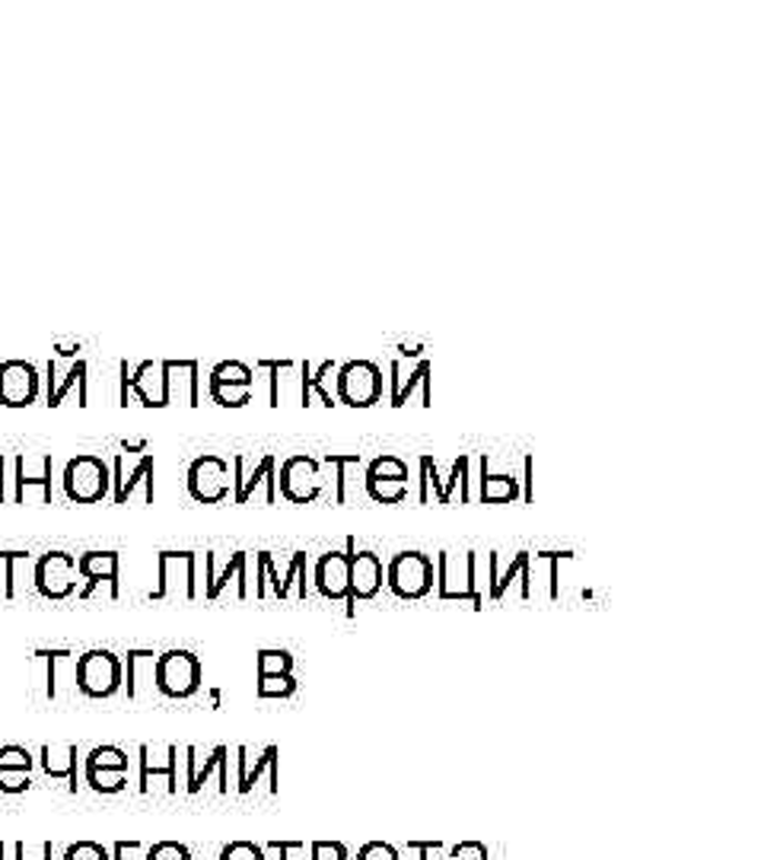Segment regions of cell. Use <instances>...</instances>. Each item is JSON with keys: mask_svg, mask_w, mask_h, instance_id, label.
<instances>
[{"mask_svg": "<svg viewBox=\"0 0 764 860\" xmlns=\"http://www.w3.org/2000/svg\"><path fill=\"white\" fill-rule=\"evenodd\" d=\"M51 851H54L51 841H46V851H42V858L39 860H51ZM17 860H32L29 858V851H26V844H17Z\"/></svg>", "mask_w": 764, "mask_h": 860, "instance_id": "obj_42", "label": "cell"}, {"mask_svg": "<svg viewBox=\"0 0 764 860\" xmlns=\"http://www.w3.org/2000/svg\"><path fill=\"white\" fill-rule=\"evenodd\" d=\"M230 462L220 456H198L189 469V491L194 501L201 503H220L223 498H230Z\"/></svg>", "mask_w": 764, "mask_h": 860, "instance_id": "obj_10", "label": "cell"}, {"mask_svg": "<svg viewBox=\"0 0 764 860\" xmlns=\"http://www.w3.org/2000/svg\"><path fill=\"white\" fill-rule=\"evenodd\" d=\"M77 558L64 551H48L36 564V587L48 599H68L77 590Z\"/></svg>", "mask_w": 764, "mask_h": 860, "instance_id": "obj_12", "label": "cell"}, {"mask_svg": "<svg viewBox=\"0 0 764 860\" xmlns=\"http://www.w3.org/2000/svg\"><path fill=\"white\" fill-rule=\"evenodd\" d=\"M42 759V768H46L48 778H58V781H68V788L71 793H77V759H80V752H77V746H42V752H39Z\"/></svg>", "mask_w": 764, "mask_h": 860, "instance_id": "obj_21", "label": "cell"}, {"mask_svg": "<svg viewBox=\"0 0 764 860\" xmlns=\"http://www.w3.org/2000/svg\"><path fill=\"white\" fill-rule=\"evenodd\" d=\"M418 386H421V392L433 396V363H430V358L418 360V367L408 370V377L405 370H402V360H389V406H408V399H411V392Z\"/></svg>", "mask_w": 764, "mask_h": 860, "instance_id": "obj_15", "label": "cell"}, {"mask_svg": "<svg viewBox=\"0 0 764 860\" xmlns=\"http://www.w3.org/2000/svg\"><path fill=\"white\" fill-rule=\"evenodd\" d=\"M278 491L290 503H312L322 498V466L306 453L286 456L278 476Z\"/></svg>", "mask_w": 764, "mask_h": 860, "instance_id": "obj_6", "label": "cell"}, {"mask_svg": "<svg viewBox=\"0 0 764 860\" xmlns=\"http://www.w3.org/2000/svg\"><path fill=\"white\" fill-rule=\"evenodd\" d=\"M385 587L395 599L418 602L433 593L436 587V568L433 558L424 551H399L389 564H385Z\"/></svg>", "mask_w": 764, "mask_h": 860, "instance_id": "obj_1", "label": "cell"}, {"mask_svg": "<svg viewBox=\"0 0 764 860\" xmlns=\"http://www.w3.org/2000/svg\"><path fill=\"white\" fill-rule=\"evenodd\" d=\"M487 564H491V593L484 597L487 602H501L510 583H516V580H520V597H532V551H516L506 571L497 568V551L487 558Z\"/></svg>", "mask_w": 764, "mask_h": 860, "instance_id": "obj_16", "label": "cell"}, {"mask_svg": "<svg viewBox=\"0 0 764 860\" xmlns=\"http://www.w3.org/2000/svg\"><path fill=\"white\" fill-rule=\"evenodd\" d=\"M325 466L334 469V503L348 501V466H360L363 456L360 453H325L322 456Z\"/></svg>", "mask_w": 764, "mask_h": 860, "instance_id": "obj_25", "label": "cell"}, {"mask_svg": "<svg viewBox=\"0 0 764 860\" xmlns=\"http://www.w3.org/2000/svg\"><path fill=\"white\" fill-rule=\"evenodd\" d=\"M358 551L354 539H348L344 551H325L315 561L312 583L319 590V597L332 599V602H348L351 599V554Z\"/></svg>", "mask_w": 764, "mask_h": 860, "instance_id": "obj_9", "label": "cell"}, {"mask_svg": "<svg viewBox=\"0 0 764 860\" xmlns=\"http://www.w3.org/2000/svg\"><path fill=\"white\" fill-rule=\"evenodd\" d=\"M310 860H348V848L341 841H312Z\"/></svg>", "mask_w": 764, "mask_h": 860, "instance_id": "obj_36", "label": "cell"}, {"mask_svg": "<svg viewBox=\"0 0 764 860\" xmlns=\"http://www.w3.org/2000/svg\"><path fill=\"white\" fill-rule=\"evenodd\" d=\"M147 860H191V851L179 841H157L150 851H147Z\"/></svg>", "mask_w": 764, "mask_h": 860, "instance_id": "obj_35", "label": "cell"}, {"mask_svg": "<svg viewBox=\"0 0 764 860\" xmlns=\"http://www.w3.org/2000/svg\"><path fill=\"white\" fill-rule=\"evenodd\" d=\"M385 587V564L376 551H354L351 554V599L344 602L348 606V616H354V606L358 602H370V599L380 597V590Z\"/></svg>", "mask_w": 764, "mask_h": 860, "instance_id": "obj_13", "label": "cell"}, {"mask_svg": "<svg viewBox=\"0 0 764 860\" xmlns=\"http://www.w3.org/2000/svg\"><path fill=\"white\" fill-rule=\"evenodd\" d=\"M408 478L411 472H408L405 459L382 453L366 466L363 488L376 503H402L408 498Z\"/></svg>", "mask_w": 764, "mask_h": 860, "instance_id": "obj_7", "label": "cell"}, {"mask_svg": "<svg viewBox=\"0 0 764 860\" xmlns=\"http://www.w3.org/2000/svg\"><path fill=\"white\" fill-rule=\"evenodd\" d=\"M0 860H3V844H0Z\"/></svg>", "mask_w": 764, "mask_h": 860, "instance_id": "obj_43", "label": "cell"}, {"mask_svg": "<svg viewBox=\"0 0 764 860\" xmlns=\"http://www.w3.org/2000/svg\"><path fill=\"white\" fill-rule=\"evenodd\" d=\"M220 860H268V851L255 841H230L223 851H220Z\"/></svg>", "mask_w": 764, "mask_h": 860, "instance_id": "obj_31", "label": "cell"}, {"mask_svg": "<svg viewBox=\"0 0 764 860\" xmlns=\"http://www.w3.org/2000/svg\"><path fill=\"white\" fill-rule=\"evenodd\" d=\"M392 351H395L399 358H424L428 344H395Z\"/></svg>", "mask_w": 764, "mask_h": 860, "instance_id": "obj_41", "label": "cell"}, {"mask_svg": "<svg viewBox=\"0 0 764 860\" xmlns=\"http://www.w3.org/2000/svg\"><path fill=\"white\" fill-rule=\"evenodd\" d=\"M255 692L259 698H290V694H296V679H293V672L290 676H259Z\"/></svg>", "mask_w": 764, "mask_h": 860, "instance_id": "obj_30", "label": "cell"}, {"mask_svg": "<svg viewBox=\"0 0 764 860\" xmlns=\"http://www.w3.org/2000/svg\"><path fill=\"white\" fill-rule=\"evenodd\" d=\"M112 469L99 456H77L64 469V491L77 503H96L109 494Z\"/></svg>", "mask_w": 764, "mask_h": 860, "instance_id": "obj_4", "label": "cell"}, {"mask_svg": "<svg viewBox=\"0 0 764 860\" xmlns=\"http://www.w3.org/2000/svg\"><path fill=\"white\" fill-rule=\"evenodd\" d=\"M450 860H487V848L481 841H459L450 851Z\"/></svg>", "mask_w": 764, "mask_h": 860, "instance_id": "obj_39", "label": "cell"}, {"mask_svg": "<svg viewBox=\"0 0 764 860\" xmlns=\"http://www.w3.org/2000/svg\"><path fill=\"white\" fill-rule=\"evenodd\" d=\"M255 367L268 373V406L278 408L281 406V373L296 370V363L293 360H259Z\"/></svg>", "mask_w": 764, "mask_h": 860, "instance_id": "obj_27", "label": "cell"}, {"mask_svg": "<svg viewBox=\"0 0 764 860\" xmlns=\"http://www.w3.org/2000/svg\"><path fill=\"white\" fill-rule=\"evenodd\" d=\"M87 774V784L96 790V793H121L128 788V771H99V768H83Z\"/></svg>", "mask_w": 764, "mask_h": 860, "instance_id": "obj_28", "label": "cell"}, {"mask_svg": "<svg viewBox=\"0 0 764 860\" xmlns=\"http://www.w3.org/2000/svg\"><path fill=\"white\" fill-rule=\"evenodd\" d=\"M128 752L119 746H99L87 756V768H99V771H128Z\"/></svg>", "mask_w": 764, "mask_h": 860, "instance_id": "obj_26", "label": "cell"}, {"mask_svg": "<svg viewBox=\"0 0 764 860\" xmlns=\"http://www.w3.org/2000/svg\"><path fill=\"white\" fill-rule=\"evenodd\" d=\"M211 399L223 408H245L252 402V386H255V370L245 367L242 360H223L211 370Z\"/></svg>", "mask_w": 764, "mask_h": 860, "instance_id": "obj_8", "label": "cell"}, {"mask_svg": "<svg viewBox=\"0 0 764 860\" xmlns=\"http://www.w3.org/2000/svg\"><path fill=\"white\" fill-rule=\"evenodd\" d=\"M77 573L87 580V587L80 590V597H93V590L99 583L112 587V597H119V554L115 551H87L77 558Z\"/></svg>", "mask_w": 764, "mask_h": 860, "instance_id": "obj_17", "label": "cell"}, {"mask_svg": "<svg viewBox=\"0 0 764 860\" xmlns=\"http://www.w3.org/2000/svg\"><path fill=\"white\" fill-rule=\"evenodd\" d=\"M296 370H300V406L310 408L312 396H319V402H322L325 408L338 406L334 392L325 386L329 373L338 370V363H334V360H322V363H319V370H312L310 360H303V363H296Z\"/></svg>", "mask_w": 764, "mask_h": 860, "instance_id": "obj_19", "label": "cell"}, {"mask_svg": "<svg viewBox=\"0 0 764 860\" xmlns=\"http://www.w3.org/2000/svg\"><path fill=\"white\" fill-rule=\"evenodd\" d=\"M358 860H402L399 848L385 844V841H366L358 851Z\"/></svg>", "mask_w": 764, "mask_h": 860, "instance_id": "obj_37", "label": "cell"}, {"mask_svg": "<svg viewBox=\"0 0 764 860\" xmlns=\"http://www.w3.org/2000/svg\"><path fill=\"white\" fill-rule=\"evenodd\" d=\"M233 469H237V478H233V501L249 503V498L255 494V488H264V501L268 503L278 501V456H262L252 472H245L242 456H233Z\"/></svg>", "mask_w": 764, "mask_h": 860, "instance_id": "obj_14", "label": "cell"}, {"mask_svg": "<svg viewBox=\"0 0 764 860\" xmlns=\"http://www.w3.org/2000/svg\"><path fill=\"white\" fill-rule=\"evenodd\" d=\"M73 382H80V386L87 382V363H83V360H77V363L71 367V373H68V380L61 382L58 389H51V392H48V406H61V399L68 396V389H71Z\"/></svg>", "mask_w": 764, "mask_h": 860, "instance_id": "obj_34", "label": "cell"}, {"mask_svg": "<svg viewBox=\"0 0 764 860\" xmlns=\"http://www.w3.org/2000/svg\"><path fill=\"white\" fill-rule=\"evenodd\" d=\"M153 686L167 698H191L201 689V660L191 650H167L153 663Z\"/></svg>", "mask_w": 764, "mask_h": 860, "instance_id": "obj_3", "label": "cell"}, {"mask_svg": "<svg viewBox=\"0 0 764 860\" xmlns=\"http://www.w3.org/2000/svg\"><path fill=\"white\" fill-rule=\"evenodd\" d=\"M532 472H535V459H532V456H525V459H523V484H525V488H523V494H520V498H523L525 503L535 501V488H532Z\"/></svg>", "mask_w": 764, "mask_h": 860, "instance_id": "obj_40", "label": "cell"}, {"mask_svg": "<svg viewBox=\"0 0 764 860\" xmlns=\"http://www.w3.org/2000/svg\"><path fill=\"white\" fill-rule=\"evenodd\" d=\"M469 466H472V459L462 453L453 462V476L450 481H443L440 472H436V459L433 456H421V491H418V501L430 503V488H433V494H436V503H450L453 501V491L455 488H462V503L472 501V494H469Z\"/></svg>", "mask_w": 764, "mask_h": 860, "instance_id": "obj_11", "label": "cell"}, {"mask_svg": "<svg viewBox=\"0 0 764 860\" xmlns=\"http://www.w3.org/2000/svg\"><path fill=\"white\" fill-rule=\"evenodd\" d=\"M157 778H167L169 793L179 790V749H175V746H169L167 749V764L153 762L150 746H141V784H138V790L147 793V790H150V781H157Z\"/></svg>", "mask_w": 764, "mask_h": 860, "instance_id": "obj_22", "label": "cell"}, {"mask_svg": "<svg viewBox=\"0 0 764 860\" xmlns=\"http://www.w3.org/2000/svg\"><path fill=\"white\" fill-rule=\"evenodd\" d=\"M32 762L36 759L26 752L23 746H3L0 749V771H29Z\"/></svg>", "mask_w": 764, "mask_h": 860, "instance_id": "obj_32", "label": "cell"}, {"mask_svg": "<svg viewBox=\"0 0 764 860\" xmlns=\"http://www.w3.org/2000/svg\"><path fill=\"white\" fill-rule=\"evenodd\" d=\"M64 860H112L109 848L99 841H77L64 851Z\"/></svg>", "mask_w": 764, "mask_h": 860, "instance_id": "obj_33", "label": "cell"}, {"mask_svg": "<svg viewBox=\"0 0 764 860\" xmlns=\"http://www.w3.org/2000/svg\"><path fill=\"white\" fill-rule=\"evenodd\" d=\"M230 580H237L239 583V599H249L252 597V590H249V583H245V551H233L230 554V561H227V571L214 573L208 571V599H217L223 593V587H230Z\"/></svg>", "mask_w": 764, "mask_h": 860, "instance_id": "obj_24", "label": "cell"}, {"mask_svg": "<svg viewBox=\"0 0 764 860\" xmlns=\"http://www.w3.org/2000/svg\"><path fill=\"white\" fill-rule=\"evenodd\" d=\"M382 367L376 360H348L338 367V406L348 408H373L382 399Z\"/></svg>", "mask_w": 764, "mask_h": 860, "instance_id": "obj_2", "label": "cell"}, {"mask_svg": "<svg viewBox=\"0 0 764 860\" xmlns=\"http://www.w3.org/2000/svg\"><path fill=\"white\" fill-rule=\"evenodd\" d=\"M481 501L484 503H513L520 498V478L516 476H491L487 472V456H481Z\"/></svg>", "mask_w": 764, "mask_h": 860, "instance_id": "obj_23", "label": "cell"}, {"mask_svg": "<svg viewBox=\"0 0 764 860\" xmlns=\"http://www.w3.org/2000/svg\"><path fill=\"white\" fill-rule=\"evenodd\" d=\"M32 788L29 771H0V793H23Z\"/></svg>", "mask_w": 764, "mask_h": 860, "instance_id": "obj_38", "label": "cell"}, {"mask_svg": "<svg viewBox=\"0 0 764 860\" xmlns=\"http://www.w3.org/2000/svg\"><path fill=\"white\" fill-rule=\"evenodd\" d=\"M36 389H39V377L32 363L10 360L0 367V399L7 406H29L36 399Z\"/></svg>", "mask_w": 764, "mask_h": 860, "instance_id": "obj_18", "label": "cell"}, {"mask_svg": "<svg viewBox=\"0 0 764 860\" xmlns=\"http://www.w3.org/2000/svg\"><path fill=\"white\" fill-rule=\"evenodd\" d=\"M73 679L87 698H109L121 689V660L112 650H87L77 660Z\"/></svg>", "mask_w": 764, "mask_h": 860, "instance_id": "obj_5", "label": "cell"}, {"mask_svg": "<svg viewBox=\"0 0 764 860\" xmlns=\"http://www.w3.org/2000/svg\"><path fill=\"white\" fill-rule=\"evenodd\" d=\"M189 756V778H185V790L189 793H198L211 781V774H220V778H230V749L227 746H217L214 752L204 756V764H198V752L194 749H185Z\"/></svg>", "mask_w": 764, "mask_h": 860, "instance_id": "obj_20", "label": "cell"}, {"mask_svg": "<svg viewBox=\"0 0 764 860\" xmlns=\"http://www.w3.org/2000/svg\"><path fill=\"white\" fill-rule=\"evenodd\" d=\"M255 667H259V676H290L293 657L286 650H259Z\"/></svg>", "mask_w": 764, "mask_h": 860, "instance_id": "obj_29", "label": "cell"}]
</instances>
